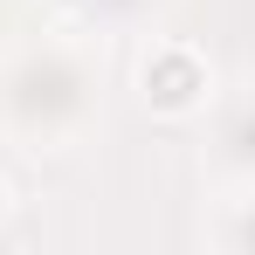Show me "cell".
I'll list each match as a JSON object with an SVG mask.
<instances>
[{
    "mask_svg": "<svg viewBox=\"0 0 255 255\" xmlns=\"http://www.w3.org/2000/svg\"><path fill=\"white\" fill-rule=\"evenodd\" d=\"M138 83H145V104H152L159 118H186V111L207 104V62H200L186 42H159L145 55Z\"/></svg>",
    "mask_w": 255,
    "mask_h": 255,
    "instance_id": "obj_1",
    "label": "cell"
},
{
    "mask_svg": "<svg viewBox=\"0 0 255 255\" xmlns=\"http://www.w3.org/2000/svg\"><path fill=\"white\" fill-rule=\"evenodd\" d=\"M0 221H7V179H0Z\"/></svg>",
    "mask_w": 255,
    "mask_h": 255,
    "instance_id": "obj_2",
    "label": "cell"
}]
</instances>
